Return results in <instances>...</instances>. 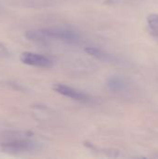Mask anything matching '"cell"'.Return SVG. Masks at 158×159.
Returning a JSON list of instances; mask_svg holds the SVG:
<instances>
[{"mask_svg":"<svg viewBox=\"0 0 158 159\" xmlns=\"http://www.w3.org/2000/svg\"><path fill=\"white\" fill-rule=\"evenodd\" d=\"M20 61L22 63L26 65L40 67V68H49L53 64V61L49 58L42 54L29 52V51L23 52L20 55Z\"/></svg>","mask_w":158,"mask_h":159,"instance_id":"3957f363","label":"cell"},{"mask_svg":"<svg viewBox=\"0 0 158 159\" xmlns=\"http://www.w3.org/2000/svg\"><path fill=\"white\" fill-rule=\"evenodd\" d=\"M26 38L34 42H46L49 40H59L67 43H74L78 40V34L74 31L66 28H45L28 31Z\"/></svg>","mask_w":158,"mask_h":159,"instance_id":"6da1fadb","label":"cell"},{"mask_svg":"<svg viewBox=\"0 0 158 159\" xmlns=\"http://www.w3.org/2000/svg\"><path fill=\"white\" fill-rule=\"evenodd\" d=\"M147 24L151 32L158 37V14H150L147 17Z\"/></svg>","mask_w":158,"mask_h":159,"instance_id":"52a82bcc","label":"cell"},{"mask_svg":"<svg viewBox=\"0 0 158 159\" xmlns=\"http://www.w3.org/2000/svg\"><path fill=\"white\" fill-rule=\"evenodd\" d=\"M85 51L88 55H90V56H92V57H94V58H96L98 60L103 61H115V58L113 57L111 54H108V53L104 52L103 50H102L100 48H97L88 47V48H85Z\"/></svg>","mask_w":158,"mask_h":159,"instance_id":"5b68a950","label":"cell"},{"mask_svg":"<svg viewBox=\"0 0 158 159\" xmlns=\"http://www.w3.org/2000/svg\"><path fill=\"white\" fill-rule=\"evenodd\" d=\"M36 148V143L24 139L12 140L1 144V149L8 154H18L23 152H30Z\"/></svg>","mask_w":158,"mask_h":159,"instance_id":"7a4b0ae2","label":"cell"},{"mask_svg":"<svg viewBox=\"0 0 158 159\" xmlns=\"http://www.w3.org/2000/svg\"><path fill=\"white\" fill-rule=\"evenodd\" d=\"M53 89L56 92H58L59 94L68 97L70 99H73L74 101L85 102L89 99V97L86 93H84L78 89H75L74 88H71L69 86H66L64 84H54Z\"/></svg>","mask_w":158,"mask_h":159,"instance_id":"277c9868","label":"cell"},{"mask_svg":"<svg viewBox=\"0 0 158 159\" xmlns=\"http://www.w3.org/2000/svg\"><path fill=\"white\" fill-rule=\"evenodd\" d=\"M107 86L111 91L117 92L125 88V82L120 76H112L108 79Z\"/></svg>","mask_w":158,"mask_h":159,"instance_id":"8992f818","label":"cell"}]
</instances>
